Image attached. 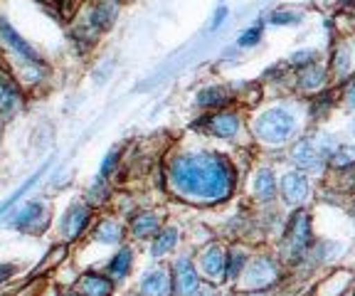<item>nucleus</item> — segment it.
Listing matches in <instances>:
<instances>
[{
    "label": "nucleus",
    "mask_w": 355,
    "mask_h": 296,
    "mask_svg": "<svg viewBox=\"0 0 355 296\" xmlns=\"http://www.w3.org/2000/svg\"><path fill=\"white\" fill-rule=\"evenodd\" d=\"M237 168L227 156L212 151H180L166 163L171 193L193 205H220L237 190Z\"/></svg>",
    "instance_id": "obj_1"
},
{
    "label": "nucleus",
    "mask_w": 355,
    "mask_h": 296,
    "mask_svg": "<svg viewBox=\"0 0 355 296\" xmlns=\"http://www.w3.org/2000/svg\"><path fill=\"white\" fill-rule=\"evenodd\" d=\"M250 126L254 141H259L261 146H269V148H279V146H288L296 139L299 116L286 104H274V107H266L259 114H254Z\"/></svg>",
    "instance_id": "obj_2"
},
{
    "label": "nucleus",
    "mask_w": 355,
    "mask_h": 296,
    "mask_svg": "<svg viewBox=\"0 0 355 296\" xmlns=\"http://www.w3.org/2000/svg\"><path fill=\"white\" fill-rule=\"evenodd\" d=\"M336 146H338V141L333 139L331 134H326V131L301 136V139L291 141L288 161L294 163V168L304 171V173H323L328 168V158H331Z\"/></svg>",
    "instance_id": "obj_3"
},
{
    "label": "nucleus",
    "mask_w": 355,
    "mask_h": 296,
    "mask_svg": "<svg viewBox=\"0 0 355 296\" xmlns=\"http://www.w3.org/2000/svg\"><path fill=\"white\" fill-rule=\"evenodd\" d=\"M313 242H316L313 220H311V215L306 213L304 207H296L291 218H288L286 227H284L282 242H279V259H284L288 264L304 262Z\"/></svg>",
    "instance_id": "obj_4"
},
{
    "label": "nucleus",
    "mask_w": 355,
    "mask_h": 296,
    "mask_svg": "<svg viewBox=\"0 0 355 296\" xmlns=\"http://www.w3.org/2000/svg\"><path fill=\"white\" fill-rule=\"evenodd\" d=\"M242 277L244 289L250 291H264L269 286H274L282 277V259L272 257V254H257V257H250L244 272L239 274Z\"/></svg>",
    "instance_id": "obj_5"
},
{
    "label": "nucleus",
    "mask_w": 355,
    "mask_h": 296,
    "mask_svg": "<svg viewBox=\"0 0 355 296\" xmlns=\"http://www.w3.org/2000/svg\"><path fill=\"white\" fill-rule=\"evenodd\" d=\"M0 42L20 60L22 69H47L44 57L40 55V52L35 50L20 33H17V28L8 20L6 15H0Z\"/></svg>",
    "instance_id": "obj_6"
},
{
    "label": "nucleus",
    "mask_w": 355,
    "mask_h": 296,
    "mask_svg": "<svg viewBox=\"0 0 355 296\" xmlns=\"http://www.w3.org/2000/svg\"><path fill=\"white\" fill-rule=\"evenodd\" d=\"M242 114L237 109H217V112H210L207 116H202V121L195 123V129L205 131L207 136H215V139L222 141H232L237 139V134L242 131Z\"/></svg>",
    "instance_id": "obj_7"
},
{
    "label": "nucleus",
    "mask_w": 355,
    "mask_h": 296,
    "mask_svg": "<svg viewBox=\"0 0 355 296\" xmlns=\"http://www.w3.org/2000/svg\"><path fill=\"white\" fill-rule=\"evenodd\" d=\"M94 220V207L89 205L87 200H74L72 205L67 207L64 215L57 223V229H60V237L64 242H77L79 237L84 235Z\"/></svg>",
    "instance_id": "obj_8"
},
{
    "label": "nucleus",
    "mask_w": 355,
    "mask_h": 296,
    "mask_svg": "<svg viewBox=\"0 0 355 296\" xmlns=\"http://www.w3.org/2000/svg\"><path fill=\"white\" fill-rule=\"evenodd\" d=\"M47 223H50V205L42 198H33V200L22 202L17 210H12L8 225L17 232H42Z\"/></svg>",
    "instance_id": "obj_9"
},
{
    "label": "nucleus",
    "mask_w": 355,
    "mask_h": 296,
    "mask_svg": "<svg viewBox=\"0 0 355 296\" xmlns=\"http://www.w3.org/2000/svg\"><path fill=\"white\" fill-rule=\"evenodd\" d=\"M355 74V40L340 37L333 42L331 60H328V77L333 82L345 84Z\"/></svg>",
    "instance_id": "obj_10"
},
{
    "label": "nucleus",
    "mask_w": 355,
    "mask_h": 296,
    "mask_svg": "<svg viewBox=\"0 0 355 296\" xmlns=\"http://www.w3.org/2000/svg\"><path fill=\"white\" fill-rule=\"evenodd\" d=\"M279 198H282L284 205L288 207H304L311 198V180L309 173L299 171V168H291L279 178Z\"/></svg>",
    "instance_id": "obj_11"
},
{
    "label": "nucleus",
    "mask_w": 355,
    "mask_h": 296,
    "mask_svg": "<svg viewBox=\"0 0 355 296\" xmlns=\"http://www.w3.org/2000/svg\"><path fill=\"white\" fill-rule=\"evenodd\" d=\"M173 296H195L202 289V277L193 257H178L173 262Z\"/></svg>",
    "instance_id": "obj_12"
},
{
    "label": "nucleus",
    "mask_w": 355,
    "mask_h": 296,
    "mask_svg": "<svg viewBox=\"0 0 355 296\" xmlns=\"http://www.w3.org/2000/svg\"><path fill=\"white\" fill-rule=\"evenodd\" d=\"M225 259H227V250L220 242H210L207 247L198 252V272L200 277H205L210 284H220L225 281Z\"/></svg>",
    "instance_id": "obj_13"
},
{
    "label": "nucleus",
    "mask_w": 355,
    "mask_h": 296,
    "mask_svg": "<svg viewBox=\"0 0 355 296\" xmlns=\"http://www.w3.org/2000/svg\"><path fill=\"white\" fill-rule=\"evenodd\" d=\"M25 107V92L17 79L8 72H0V121H10Z\"/></svg>",
    "instance_id": "obj_14"
},
{
    "label": "nucleus",
    "mask_w": 355,
    "mask_h": 296,
    "mask_svg": "<svg viewBox=\"0 0 355 296\" xmlns=\"http://www.w3.org/2000/svg\"><path fill=\"white\" fill-rule=\"evenodd\" d=\"M163 227V215L158 210H150V207H141L128 218L126 232L131 235V240L146 242Z\"/></svg>",
    "instance_id": "obj_15"
},
{
    "label": "nucleus",
    "mask_w": 355,
    "mask_h": 296,
    "mask_svg": "<svg viewBox=\"0 0 355 296\" xmlns=\"http://www.w3.org/2000/svg\"><path fill=\"white\" fill-rule=\"evenodd\" d=\"M141 296H173V269L168 264L148 269L139 286Z\"/></svg>",
    "instance_id": "obj_16"
},
{
    "label": "nucleus",
    "mask_w": 355,
    "mask_h": 296,
    "mask_svg": "<svg viewBox=\"0 0 355 296\" xmlns=\"http://www.w3.org/2000/svg\"><path fill=\"white\" fill-rule=\"evenodd\" d=\"M328 67L321 62H313V64H306V67L296 69V89L301 94H318V92L326 89L328 84Z\"/></svg>",
    "instance_id": "obj_17"
},
{
    "label": "nucleus",
    "mask_w": 355,
    "mask_h": 296,
    "mask_svg": "<svg viewBox=\"0 0 355 296\" xmlns=\"http://www.w3.org/2000/svg\"><path fill=\"white\" fill-rule=\"evenodd\" d=\"M279 193V180L277 173H274L272 166H259L252 173V195L257 198V202L261 205H269V202L277 200Z\"/></svg>",
    "instance_id": "obj_18"
},
{
    "label": "nucleus",
    "mask_w": 355,
    "mask_h": 296,
    "mask_svg": "<svg viewBox=\"0 0 355 296\" xmlns=\"http://www.w3.org/2000/svg\"><path fill=\"white\" fill-rule=\"evenodd\" d=\"M234 101V92L230 89L227 84H210V87H202V89L195 94V104L200 109H207V112H217V109L230 107Z\"/></svg>",
    "instance_id": "obj_19"
},
{
    "label": "nucleus",
    "mask_w": 355,
    "mask_h": 296,
    "mask_svg": "<svg viewBox=\"0 0 355 296\" xmlns=\"http://www.w3.org/2000/svg\"><path fill=\"white\" fill-rule=\"evenodd\" d=\"M119 10H121V0H94L89 8V15L84 17L92 28H96L99 33L109 30L116 20Z\"/></svg>",
    "instance_id": "obj_20"
},
{
    "label": "nucleus",
    "mask_w": 355,
    "mask_h": 296,
    "mask_svg": "<svg viewBox=\"0 0 355 296\" xmlns=\"http://www.w3.org/2000/svg\"><path fill=\"white\" fill-rule=\"evenodd\" d=\"M180 242V229L173 225H163L153 237H150V257L161 262L166 254H171Z\"/></svg>",
    "instance_id": "obj_21"
},
{
    "label": "nucleus",
    "mask_w": 355,
    "mask_h": 296,
    "mask_svg": "<svg viewBox=\"0 0 355 296\" xmlns=\"http://www.w3.org/2000/svg\"><path fill=\"white\" fill-rule=\"evenodd\" d=\"M131 267H133V247L119 245V250L111 254L109 264H106V277L111 281H123L131 274Z\"/></svg>",
    "instance_id": "obj_22"
},
{
    "label": "nucleus",
    "mask_w": 355,
    "mask_h": 296,
    "mask_svg": "<svg viewBox=\"0 0 355 296\" xmlns=\"http://www.w3.org/2000/svg\"><path fill=\"white\" fill-rule=\"evenodd\" d=\"M74 289L82 296H111L114 294V281L99 272H87L82 274V279L77 281Z\"/></svg>",
    "instance_id": "obj_23"
},
{
    "label": "nucleus",
    "mask_w": 355,
    "mask_h": 296,
    "mask_svg": "<svg viewBox=\"0 0 355 296\" xmlns=\"http://www.w3.org/2000/svg\"><path fill=\"white\" fill-rule=\"evenodd\" d=\"M123 235H126V227L116 218H101L92 229V237L99 245H121Z\"/></svg>",
    "instance_id": "obj_24"
},
{
    "label": "nucleus",
    "mask_w": 355,
    "mask_h": 296,
    "mask_svg": "<svg viewBox=\"0 0 355 296\" xmlns=\"http://www.w3.org/2000/svg\"><path fill=\"white\" fill-rule=\"evenodd\" d=\"M250 250L242 245H230L227 247V259H225V277H227L230 281H237L239 274L244 272V267H247V262H250Z\"/></svg>",
    "instance_id": "obj_25"
},
{
    "label": "nucleus",
    "mask_w": 355,
    "mask_h": 296,
    "mask_svg": "<svg viewBox=\"0 0 355 296\" xmlns=\"http://www.w3.org/2000/svg\"><path fill=\"white\" fill-rule=\"evenodd\" d=\"M304 10H296V8H274L264 20L266 25H274V28H296L304 23Z\"/></svg>",
    "instance_id": "obj_26"
},
{
    "label": "nucleus",
    "mask_w": 355,
    "mask_h": 296,
    "mask_svg": "<svg viewBox=\"0 0 355 296\" xmlns=\"http://www.w3.org/2000/svg\"><path fill=\"white\" fill-rule=\"evenodd\" d=\"M355 166V143H338L333 148L331 158H328V168L331 171H343V168Z\"/></svg>",
    "instance_id": "obj_27"
},
{
    "label": "nucleus",
    "mask_w": 355,
    "mask_h": 296,
    "mask_svg": "<svg viewBox=\"0 0 355 296\" xmlns=\"http://www.w3.org/2000/svg\"><path fill=\"white\" fill-rule=\"evenodd\" d=\"M47 168H50V163H44V166H42V168H40L37 173H35V175H33V178H28V180H25V183H22V185H20V188H17V190H15V193H12V195H10V198H8V200H6V202H0V215H6V213H8V210H10V207H12V205H15V202H20V200H22V195H25V193H28V190H30V188H33V185H35V183H37V180H40V178H42V175H44V173H47Z\"/></svg>",
    "instance_id": "obj_28"
},
{
    "label": "nucleus",
    "mask_w": 355,
    "mask_h": 296,
    "mask_svg": "<svg viewBox=\"0 0 355 296\" xmlns=\"http://www.w3.org/2000/svg\"><path fill=\"white\" fill-rule=\"evenodd\" d=\"M264 25H266V20L261 17L259 23H252L247 30H242V33L237 35V47H242V50H250V47L259 45L261 37H264Z\"/></svg>",
    "instance_id": "obj_29"
},
{
    "label": "nucleus",
    "mask_w": 355,
    "mask_h": 296,
    "mask_svg": "<svg viewBox=\"0 0 355 296\" xmlns=\"http://www.w3.org/2000/svg\"><path fill=\"white\" fill-rule=\"evenodd\" d=\"M313 62H321V55H318L313 47H304V50H296L288 55V67L301 69L306 64H313Z\"/></svg>",
    "instance_id": "obj_30"
},
{
    "label": "nucleus",
    "mask_w": 355,
    "mask_h": 296,
    "mask_svg": "<svg viewBox=\"0 0 355 296\" xmlns=\"http://www.w3.org/2000/svg\"><path fill=\"white\" fill-rule=\"evenodd\" d=\"M109 185H106V178H96L94 183H92V188L87 190V202L92 207L94 205H104L106 200H109Z\"/></svg>",
    "instance_id": "obj_31"
},
{
    "label": "nucleus",
    "mask_w": 355,
    "mask_h": 296,
    "mask_svg": "<svg viewBox=\"0 0 355 296\" xmlns=\"http://www.w3.org/2000/svg\"><path fill=\"white\" fill-rule=\"evenodd\" d=\"M333 104H336V99H333V92H318V94L313 96V101H311V116L321 119L323 114L331 112Z\"/></svg>",
    "instance_id": "obj_32"
},
{
    "label": "nucleus",
    "mask_w": 355,
    "mask_h": 296,
    "mask_svg": "<svg viewBox=\"0 0 355 296\" xmlns=\"http://www.w3.org/2000/svg\"><path fill=\"white\" fill-rule=\"evenodd\" d=\"M119 161H121V151H119V148H111V151L104 156V161H101V166H99V178L109 180V175H114V171H116Z\"/></svg>",
    "instance_id": "obj_33"
},
{
    "label": "nucleus",
    "mask_w": 355,
    "mask_h": 296,
    "mask_svg": "<svg viewBox=\"0 0 355 296\" xmlns=\"http://www.w3.org/2000/svg\"><path fill=\"white\" fill-rule=\"evenodd\" d=\"M227 17H230V6H227V3H220V6L215 8V12H212L207 30H210V33H217V30H220L222 25L227 23Z\"/></svg>",
    "instance_id": "obj_34"
},
{
    "label": "nucleus",
    "mask_w": 355,
    "mask_h": 296,
    "mask_svg": "<svg viewBox=\"0 0 355 296\" xmlns=\"http://www.w3.org/2000/svg\"><path fill=\"white\" fill-rule=\"evenodd\" d=\"M336 173L340 175V178H338V188L345 190V193H350V195H355V166L343 168V171H336Z\"/></svg>",
    "instance_id": "obj_35"
},
{
    "label": "nucleus",
    "mask_w": 355,
    "mask_h": 296,
    "mask_svg": "<svg viewBox=\"0 0 355 296\" xmlns=\"http://www.w3.org/2000/svg\"><path fill=\"white\" fill-rule=\"evenodd\" d=\"M340 99H343L345 107L355 109V74L345 84H340Z\"/></svg>",
    "instance_id": "obj_36"
},
{
    "label": "nucleus",
    "mask_w": 355,
    "mask_h": 296,
    "mask_svg": "<svg viewBox=\"0 0 355 296\" xmlns=\"http://www.w3.org/2000/svg\"><path fill=\"white\" fill-rule=\"evenodd\" d=\"M12 274H15V267H12V264L0 262V284H3V281H8V279H10Z\"/></svg>",
    "instance_id": "obj_37"
},
{
    "label": "nucleus",
    "mask_w": 355,
    "mask_h": 296,
    "mask_svg": "<svg viewBox=\"0 0 355 296\" xmlns=\"http://www.w3.org/2000/svg\"><path fill=\"white\" fill-rule=\"evenodd\" d=\"M62 296H82V294H79L77 289H72V291H64V294H62Z\"/></svg>",
    "instance_id": "obj_38"
},
{
    "label": "nucleus",
    "mask_w": 355,
    "mask_h": 296,
    "mask_svg": "<svg viewBox=\"0 0 355 296\" xmlns=\"http://www.w3.org/2000/svg\"><path fill=\"white\" fill-rule=\"evenodd\" d=\"M355 198V195H353ZM350 218H353V223H355V200H353V205H350Z\"/></svg>",
    "instance_id": "obj_39"
},
{
    "label": "nucleus",
    "mask_w": 355,
    "mask_h": 296,
    "mask_svg": "<svg viewBox=\"0 0 355 296\" xmlns=\"http://www.w3.org/2000/svg\"><path fill=\"white\" fill-rule=\"evenodd\" d=\"M42 3H57V0H42Z\"/></svg>",
    "instance_id": "obj_40"
},
{
    "label": "nucleus",
    "mask_w": 355,
    "mask_h": 296,
    "mask_svg": "<svg viewBox=\"0 0 355 296\" xmlns=\"http://www.w3.org/2000/svg\"><path fill=\"white\" fill-rule=\"evenodd\" d=\"M353 296H355V294H353Z\"/></svg>",
    "instance_id": "obj_41"
}]
</instances>
